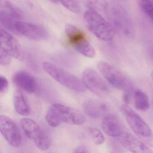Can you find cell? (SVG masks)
<instances>
[{
	"mask_svg": "<svg viewBox=\"0 0 153 153\" xmlns=\"http://www.w3.org/2000/svg\"><path fill=\"white\" fill-rule=\"evenodd\" d=\"M45 119L52 127H58L62 123L71 125H82L85 121V116L80 111L60 103L54 104L50 107Z\"/></svg>",
	"mask_w": 153,
	"mask_h": 153,
	"instance_id": "1",
	"label": "cell"
},
{
	"mask_svg": "<svg viewBox=\"0 0 153 153\" xmlns=\"http://www.w3.org/2000/svg\"><path fill=\"white\" fill-rule=\"evenodd\" d=\"M97 68L107 82L115 88L129 94L134 91L135 86L131 79L113 65L101 61L97 63Z\"/></svg>",
	"mask_w": 153,
	"mask_h": 153,
	"instance_id": "2",
	"label": "cell"
},
{
	"mask_svg": "<svg viewBox=\"0 0 153 153\" xmlns=\"http://www.w3.org/2000/svg\"><path fill=\"white\" fill-rule=\"evenodd\" d=\"M120 110L134 133L146 144L153 146V133L147 123L128 105H121Z\"/></svg>",
	"mask_w": 153,
	"mask_h": 153,
	"instance_id": "3",
	"label": "cell"
},
{
	"mask_svg": "<svg viewBox=\"0 0 153 153\" xmlns=\"http://www.w3.org/2000/svg\"><path fill=\"white\" fill-rule=\"evenodd\" d=\"M84 18L88 29L97 37L105 42L113 39L114 28L97 11L88 9L85 12Z\"/></svg>",
	"mask_w": 153,
	"mask_h": 153,
	"instance_id": "4",
	"label": "cell"
},
{
	"mask_svg": "<svg viewBox=\"0 0 153 153\" xmlns=\"http://www.w3.org/2000/svg\"><path fill=\"white\" fill-rule=\"evenodd\" d=\"M104 11L110 24L114 28L123 34H130L132 31V23L127 11L117 1L107 2Z\"/></svg>",
	"mask_w": 153,
	"mask_h": 153,
	"instance_id": "5",
	"label": "cell"
},
{
	"mask_svg": "<svg viewBox=\"0 0 153 153\" xmlns=\"http://www.w3.org/2000/svg\"><path fill=\"white\" fill-rule=\"evenodd\" d=\"M42 67L45 72L61 85L76 92L85 91L86 87L82 80L62 68L48 62H44Z\"/></svg>",
	"mask_w": 153,
	"mask_h": 153,
	"instance_id": "6",
	"label": "cell"
},
{
	"mask_svg": "<svg viewBox=\"0 0 153 153\" xmlns=\"http://www.w3.org/2000/svg\"><path fill=\"white\" fill-rule=\"evenodd\" d=\"M22 129L27 136L34 141L36 146L42 150L49 149L51 145L50 136L34 120L23 118L20 120Z\"/></svg>",
	"mask_w": 153,
	"mask_h": 153,
	"instance_id": "7",
	"label": "cell"
},
{
	"mask_svg": "<svg viewBox=\"0 0 153 153\" xmlns=\"http://www.w3.org/2000/svg\"><path fill=\"white\" fill-rule=\"evenodd\" d=\"M65 33L69 44L77 51L89 58L95 56V51L81 30L72 25H67Z\"/></svg>",
	"mask_w": 153,
	"mask_h": 153,
	"instance_id": "8",
	"label": "cell"
},
{
	"mask_svg": "<svg viewBox=\"0 0 153 153\" xmlns=\"http://www.w3.org/2000/svg\"><path fill=\"white\" fill-rule=\"evenodd\" d=\"M82 81L86 88L99 96L106 95L110 90L100 75L91 68L85 69L82 73Z\"/></svg>",
	"mask_w": 153,
	"mask_h": 153,
	"instance_id": "9",
	"label": "cell"
},
{
	"mask_svg": "<svg viewBox=\"0 0 153 153\" xmlns=\"http://www.w3.org/2000/svg\"><path fill=\"white\" fill-rule=\"evenodd\" d=\"M0 131L5 139L12 146L18 147L21 143V133L16 124L8 116H0Z\"/></svg>",
	"mask_w": 153,
	"mask_h": 153,
	"instance_id": "10",
	"label": "cell"
},
{
	"mask_svg": "<svg viewBox=\"0 0 153 153\" xmlns=\"http://www.w3.org/2000/svg\"><path fill=\"white\" fill-rule=\"evenodd\" d=\"M16 29L19 35L35 41L45 40L48 36L45 28L36 24L19 21L16 25Z\"/></svg>",
	"mask_w": 153,
	"mask_h": 153,
	"instance_id": "11",
	"label": "cell"
},
{
	"mask_svg": "<svg viewBox=\"0 0 153 153\" xmlns=\"http://www.w3.org/2000/svg\"><path fill=\"white\" fill-rule=\"evenodd\" d=\"M118 139L123 147L132 153H152L153 152L145 143L129 132L123 131L118 137Z\"/></svg>",
	"mask_w": 153,
	"mask_h": 153,
	"instance_id": "12",
	"label": "cell"
},
{
	"mask_svg": "<svg viewBox=\"0 0 153 153\" xmlns=\"http://www.w3.org/2000/svg\"><path fill=\"white\" fill-rule=\"evenodd\" d=\"M0 49L9 54L12 58L19 59L21 48L16 39L4 29L0 31Z\"/></svg>",
	"mask_w": 153,
	"mask_h": 153,
	"instance_id": "13",
	"label": "cell"
},
{
	"mask_svg": "<svg viewBox=\"0 0 153 153\" xmlns=\"http://www.w3.org/2000/svg\"><path fill=\"white\" fill-rule=\"evenodd\" d=\"M13 81L23 91L33 94L36 91L38 87L37 82L33 76L25 71H20L14 75Z\"/></svg>",
	"mask_w": 153,
	"mask_h": 153,
	"instance_id": "14",
	"label": "cell"
},
{
	"mask_svg": "<svg viewBox=\"0 0 153 153\" xmlns=\"http://www.w3.org/2000/svg\"><path fill=\"white\" fill-rule=\"evenodd\" d=\"M104 132L111 137H118L123 132L122 126L118 118L113 114L105 115L102 122Z\"/></svg>",
	"mask_w": 153,
	"mask_h": 153,
	"instance_id": "15",
	"label": "cell"
},
{
	"mask_svg": "<svg viewBox=\"0 0 153 153\" xmlns=\"http://www.w3.org/2000/svg\"><path fill=\"white\" fill-rule=\"evenodd\" d=\"M82 108L87 115L94 119L103 116L108 110L106 104L95 99L86 100L83 103Z\"/></svg>",
	"mask_w": 153,
	"mask_h": 153,
	"instance_id": "16",
	"label": "cell"
},
{
	"mask_svg": "<svg viewBox=\"0 0 153 153\" xmlns=\"http://www.w3.org/2000/svg\"><path fill=\"white\" fill-rule=\"evenodd\" d=\"M14 105L16 111L23 116H28L31 113V108L24 94L19 90L16 91L14 96Z\"/></svg>",
	"mask_w": 153,
	"mask_h": 153,
	"instance_id": "17",
	"label": "cell"
},
{
	"mask_svg": "<svg viewBox=\"0 0 153 153\" xmlns=\"http://www.w3.org/2000/svg\"><path fill=\"white\" fill-rule=\"evenodd\" d=\"M19 21L20 20L11 14L2 10H0L1 25L5 29L18 35H19L16 29V25Z\"/></svg>",
	"mask_w": 153,
	"mask_h": 153,
	"instance_id": "18",
	"label": "cell"
},
{
	"mask_svg": "<svg viewBox=\"0 0 153 153\" xmlns=\"http://www.w3.org/2000/svg\"><path fill=\"white\" fill-rule=\"evenodd\" d=\"M134 105L140 111H146L149 107V99L147 95L143 91L137 90L134 93Z\"/></svg>",
	"mask_w": 153,
	"mask_h": 153,
	"instance_id": "19",
	"label": "cell"
},
{
	"mask_svg": "<svg viewBox=\"0 0 153 153\" xmlns=\"http://www.w3.org/2000/svg\"><path fill=\"white\" fill-rule=\"evenodd\" d=\"M1 10L11 14L19 20H20L23 18V14L22 11L7 0H1Z\"/></svg>",
	"mask_w": 153,
	"mask_h": 153,
	"instance_id": "20",
	"label": "cell"
},
{
	"mask_svg": "<svg viewBox=\"0 0 153 153\" xmlns=\"http://www.w3.org/2000/svg\"><path fill=\"white\" fill-rule=\"evenodd\" d=\"M88 132L93 141L96 145H101L105 141V137L102 132L96 128L90 127L88 128Z\"/></svg>",
	"mask_w": 153,
	"mask_h": 153,
	"instance_id": "21",
	"label": "cell"
},
{
	"mask_svg": "<svg viewBox=\"0 0 153 153\" xmlns=\"http://www.w3.org/2000/svg\"><path fill=\"white\" fill-rule=\"evenodd\" d=\"M59 1L71 12L78 13L80 11V6L78 0H59Z\"/></svg>",
	"mask_w": 153,
	"mask_h": 153,
	"instance_id": "22",
	"label": "cell"
},
{
	"mask_svg": "<svg viewBox=\"0 0 153 153\" xmlns=\"http://www.w3.org/2000/svg\"><path fill=\"white\" fill-rule=\"evenodd\" d=\"M140 5L143 12L153 20V1L150 0L141 1Z\"/></svg>",
	"mask_w": 153,
	"mask_h": 153,
	"instance_id": "23",
	"label": "cell"
},
{
	"mask_svg": "<svg viewBox=\"0 0 153 153\" xmlns=\"http://www.w3.org/2000/svg\"><path fill=\"white\" fill-rule=\"evenodd\" d=\"M12 57L6 52L0 49V63L1 65H8L11 61Z\"/></svg>",
	"mask_w": 153,
	"mask_h": 153,
	"instance_id": "24",
	"label": "cell"
},
{
	"mask_svg": "<svg viewBox=\"0 0 153 153\" xmlns=\"http://www.w3.org/2000/svg\"><path fill=\"white\" fill-rule=\"evenodd\" d=\"M9 86L8 79L4 76H0V92L1 94L5 93L7 90Z\"/></svg>",
	"mask_w": 153,
	"mask_h": 153,
	"instance_id": "25",
	"label": "cell"
},
{
	"mask_svg": "<svg viewBox=\"0 0 153 153\" xmlns=\"http://www.w3.org/2000/svg\"><path fill=\"white\" fill-rule=\"evenodd\" d=\"M73 152L75 153H88L89 151L86 147L84 146H80L76 148Z\"/></svg>",
	"mask_w": 153,
	"mask_h": 153,
	"instance_id": "26",
	"label": "cell"
},
{
	"mask_svg": "<svg viewBox=\"0 0 153 153\" xmlns=\"http://www.w3.org/2000/svg\"><path fill=\"white\" fill-rule=\"evenodd\" d=\"M123 99L126 105L129 103L130 102V97L129 93H124L123 95Z\"/></svg>",
	"mask_w": 153,
	"mask_h": 153,
	"instance_id": "27",
	"label": "cell"
},
{
	"mask_svg": "<svg viewBox=\"0 0 153 153\" xmlns=\"http://www.w3.org/2000/svg\"><path fill=\"white\" fill-rule=\"evenodd\" d=\"M50 1H52V2H54V3H57V2L59 1V0H50Z\"/></svg>",
	"mask_w": 153,
	"mask_h": 153,
	"instance_id": "28",
	"label": "cell"
},
{
	"mask_svg": "<svg viewBox=\"0 0 153 153\" xmlns=\"http://www.w3.org/2000/svg\"><path fill=\"white\" fill-rule=\"evenodd\" d=\"M151 78L152 81H153V71H152V72H151Z\"/></svg>",
	"mask_w": 153,
	"mask_h": 153,
	"instance_id": "29",
	"label": "cell"
},
{
	"mask_svg": "<svg viewBox=\"0 0 153 153\" xmlns=\"http://www.w3.org/2000/svg\"><path fill=\"white\" fill-rule=\"evenodd\" d=\"M146 1V0H141V1Z\"/></svg>",
	"mask_w": 153,
	"mask_h": 153,
	"instance_id": "30",
	"label": "cell"
},
{
	"mask_svg": "<svg viewBox=\"0 0 153 153\" xmlns=\"http://www.w3.org/2000/svg\"><path fill=\"white\" fill-rule=\"evenodd\" d=\"M152 102H153V101H152Z\"/></svg>",
	"mask_w": 153,
	"mask_h": 153,
	"instance_id": "31",
	"label": "cell"
}]
</instances>
